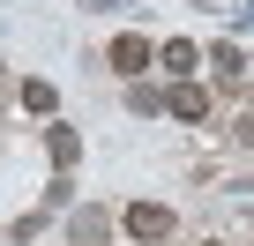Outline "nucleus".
<instances>
[{
    "label": "nucleus",
    "mask_w": 254,
    "mask_h": 246,
    "mask_svg": "<svg viewBox=\"0 0 254 246\" xmlns=\"http://www.w3.org/2000/svg\"><path fill=\"white\" fill-rule=\"evenodd\" d=\"M120 231L135 239V246H157V239L180 231V216H172L165 201H127V209H120Z\"/></svg>",
    "instance_id": "obj_1"
},
{
    "label": "nucleus",
    "mask_w": 254,
    "mask_h": 246,
    "mask_svg": "<svg viewBox=\"0 0 254 246\" xmlns=\"http://www.w3.org/2000/svg\"><path fill=\"white\" fill-rule=\"evenodd\" d=\"M105 60H112V67H120L127 82H142V67H157V45L127 30V38H112V52H105Z\"/></svg>",
    "instance_id": "obj_2"
},
{
    "label": "nucleus",
    "mask_w": 254,
    "mask_h": 246,
    "mask_svg": "<svg viewBox=\"0 0 254 246\" xmlns=\"http://www.w3.org/2000/svg\"><path fill=\"white\" fill-rule=\"evenodd\" d=\"M165 112L187 119V127H209V90H202V82H172V90H165Z\"/></svg>",
    "instance_id": "obj_3"
},
{
    "label": "nucleus",
    "mask_w": 254,
    "mask_h": 246,
    "mask_svg": "<svg viewBox=\"0 0 254 246\" xmlns=\"http://www.w3.org/2000/svg\"><path fill=\"white\" fill-rule=\"evenodd\" d=\"M157 67H165L172 82H194V67H202V45H194V38H172V45H157Z\"/></svg>",
    "instance_id": "obj_4"
},
{
    "label": "nucleus",
    "mask_w": 254,
    "mask_h": 246,
    "mask_svg": "<svg viewBox=\"0 0 254 246\" xmlns=\"http://www.w3.org/2000/svg\"><path fill=\"white\" fill-rule=\"evenodd\" d=\"M45 157H53L60 172H75V164H82V135H75V127H45Z\"/></svg>",
    "instance_id": "obj_5"
},
{
    "label": "nucleus",
    "mask_w": 254,
    "mask_h": 246,
    "mask_svg": "<svg viewBox=\"0 0 254 246\" xmlns=\"http://www.w3.org/2000/svg\"><path fill=\"white\" fill-rule=\"evenodd\" d=\"M209 67H217V82H247V52L224 38V45H209Z\"/></svg>",
    "instance_id": "obj_6"
},
{
    "label": "nucleus",
    "mask_w": 254,
    "mask_h": 246,
    "mask_svg": "<svg viewBox=\"0 0 254 246\" xmlns=\"http://www.w3.org/2000/svg\"><path fill=\"white\" fill-rule=\"evenodd\" d=\"M23 104H30V112H53L60 97H53V82H45V75H30V82H23Z\"/></svg>",
    "instance_id": "obj_7"
},
{
    "label": "nucleus",
    "mask_w": 254,
    "mask_h": 246,
    "mask_svg": "<svg viewBox=\"0 0 254 246\" xmlns=\"http://www.w3.org/2000/svg\"><path fill=\"white\" fill-rule=\"evenodd\" d=\"M97 239H105V216L82 209V216H75V246H97Z\"/></svg>",
    "instance_id": "obj_8"
},
{
    "label": "nucleus",
    "mask_w": 254,
    "mask_h": 246,
    "mask_svg": "<svg viewBox=\"0 0 254 246\" xmlns=\"http://www.w3.org/2000/svg\"><path fill=\"white\" fill-rule=\"evenodd\" d=\"M232 142H239V149H254V112H247L239 127H232Z\"/></svg>",
    "instance_id": "obj_9"
},
{
    "label": "nucleus",
    "mask_w": 254,
    "mask_h": 246,
    "mask_svg": "<svg viewBox=\"0 0 254 246\" xmlns=\"http://www.w3.org/2000/svg\"><path fill=\"white\" fill-rule=\"evenodd\" d=\"M82 8H142V0H82Z\"/></svg>",
    "instance_id": "obj_10"
},
{
    "label": "nucleus",
    "mask_w": 254,
    "mask_h": 246,
    "mask_svg": "<svg viewBox=\"0 0 254 246\" xmlns=\"http://www.w3.org/2000/svg\"><path fill=\"white\" fill-rule=\"evenodd\" d=\"M239 23H254V0H247V8H239Z\"/></svg>",
    "instance_id": "obj_11"
}]
</instances>
